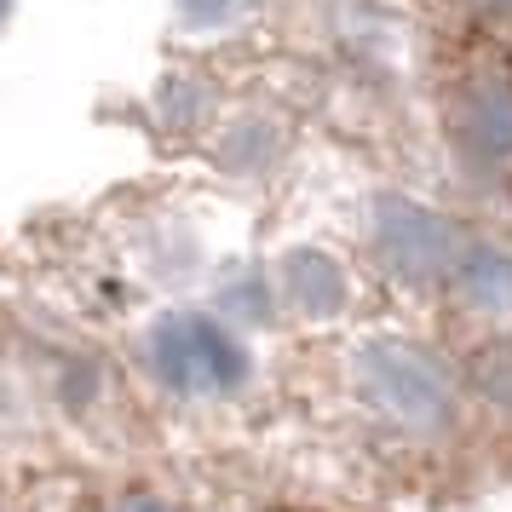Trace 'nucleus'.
I'll list each match as a JSON object with an SVG mask.
<instances>
[{
	"label": "nucleus",
	"instance_id": "10",
	"mask_svg": "<svg viewBox=\"0 0 512 512\" xmlns=\"http://www.w3.org/2000/svg\"><path fill=\"white\" fill-rule=\"evenodd\" d=\"M110 512H185L179 501H167V495H150V489H133V495H121Z\"/></svg>",
	"mask_w": 512,
	"mask_h": 512
},
{
	"label": "nucleus",
	"instance_id": "3",
	"mask_svg": "<svg viewBox=\"0 0 512 512\" xmlns=\"http://www.w3.org/2000/svg\"><path fill=\"white\" fill-rule=\"evenodd\" d=\"M461 231L466 225H455L443 208L403 196V190L369 196V213H363V242H369V259L380 265V277L397 282V288H415V294L443 288L455 248H461Z\"/></svg>",
	"mask_w": 512,
	"mask_h": 512
},
{
	"label": "nucleus",
	"instance_id": "2",
	"mask_svg": "<svg viewBox=\"0 0 512 512\" xmlns=\"http://www.w3.org/2000/svg\"><path fill=\"white\" fill-rule=\"evenodd\" d=\"M139 369L156 392L179 403H219L254 380V357L225 317L167 311L139 334Z\"/></svg>",
	"mask_w": 512,
	"mask_h": 512
},
{
	"label": "nucleus",
	"instance_id": "6",
	"mask_svg": "<svg viewBox=\"0 0 512 512\" xmlns=\"http://www.w3.org/2000/svg\"><path fill=\"white\" fill-rule=\"evenodd\" d=\"M271 294L305 323H328V317H340L351 305V277L346 265L334 254H323V248H288L277 259Z\"/></svg>",
	"mask_w": 512,
	"mask_h": 512
},
{
	"label": "nucleus",
	"instance_id": "4",
	"mask_svg": "<svg viewBox=\"0 0 512 512\" xmlns=\"http://www.w3.org/2000/svg\"><path fill=\"white\" fill-rule=\"evenodd\" d=\"M449 139L472 167H512V64L484 58L443 98Z\"/></svg>",
	"mask_w": 512,
	"mask_h": 512
},
{
	"label": "nucleus",
	"instance_id": "1",
	"mask_svg": "<svg viewBox=\"0 0 512 512\" xmlns=\"http://www.w3.org/2000/svg\"><path fill=\"white\" fill-rule=\"evenodd\" d=\"M351 392L380 426L403 438H443L461 420V374L443 363L432 346L374 334L351 357Z\"/></svg>",
	"mask_w": 512,
	"mask_h": 512
},
{
	"label": "nucleus",
	"instance_id": "5",
	"mask_svg": "<svg viewBox=\"0 0 512 512\" xmlns=\"http://www.w3.org/2000/svg\"><path fill=\"white\" fill-rule=\"evenodd\" d=\"M449 305L472 317L478 328H507L512 323V236L501 231H461L455 265L443 277Z\"/></svg>",
	"mask_w": 512,
	"mask_h": 512
},
{
	"label": "nucleus",
	"instance_id": "9",
	"mask_svg": "<svg viewBox=\"0 0 512 512\" xmlns=\"http://www.w3.org/2000/svg\"><path fill=\"white\" fill-rule=\"evenodd\" d=\"M248 12V0H179V24L185 29H225Z\"/></svg>",
	"mask_w": 512,
	"mask_h": 512
},
{
	"label": "nucleus",
	"instance_id": "7",
	"mask_svg": "<svg viewBox=\"0 0 512 512\" xmlns=\"http://www.w3.org/2000/svg\"><path fill=\"white\" fill-rule=\"evenodd\" d=\"M219 162L231 167V173H265V167H277L282 156V127L271 116H236L225 133H219Z\"/></svg>",
	"mask_w": 512,
	"mask_h": 512
},
{
	"label": "nucleus",
	"instance_id": "11",
	"mask_svg": "<svg viewBox=\"0 0 512 512\" xmlns=\"http://www.w3.org/2000/svg\"><path fill=\"white\" fill-rule=\"evenodd\" d=\"M466 6H472L478 18H489V24H507L512 18V0H466Z\"/></svg>",
	"mask_w": 512,
	"mask_h": 512
},
{
	"label": "nucleus",
	"instance_id": "8",
	"mask_svg": "<svg viewBox=\"0 0 512 512\" xmlns=\"http://www.w3.org/2000/svg\"><path fill=\"white\" fill-rule=\"evenodd\" d=\"M466 380H472V392L489 397L495 409H512V340H507V328H501L478 357H472Z\"/></svg>",
	"mask_w": 512,
	"mask_h": 512
}]
</instances>
